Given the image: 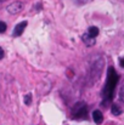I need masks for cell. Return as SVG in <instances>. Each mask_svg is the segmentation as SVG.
Here are the masks:
<instances>
[{
  "instance_id": "7",
  "label": "cell",
  "mask_w": 124,
  "mask_h": 125,
  "mask_svg": "<svg viewBox=\"0 0 124 125\" xmlns=\"http://www.w3.org/2000/svg\"><path fill=\"white\" fill-rule=\"evenodd\" d=\"M88 34L90 35V37H92V38H96L97 35H99V28L97 27H89V29H88Z\"/></svg>"
},
{
  "instance_id": "3",
  "label": "cell",
  "mask_w": 124,
  "mask_h": 125,
  "mask_svg": "<svg viewBox=\"0 0 124 125\" xmlns=\"http://www.w3.org/2000/svg\"><path fill=\"white\" fill-rule=\"evenodd\" d=\"M23 7H24V4H23L22 1H13V2H11V4L6 7V10H7L9 13L16 15V13H20V12L23 10Z\"/></svg>"
},
{
  "instance_id": "8",
  "label": "cell",
  "mask_w": 124,
  "mask_h": 125,
  "mask_svg": "<svg viewBox=\"0 0 124 125\" xmlns=\"http://www.w3.org/2000/svg\"><path fill=\"white\" fill-rule=\"evenodd\" d=\"M111 111H112V114H114V115H119V114H122V112H123L122 108H121L118 104H116V103L112 104V109H111Z\"/></svg>"
},
{
  "instance_id": "9",
  "label": "cell",
  "mask_w": 124,
  "mask_h": 125,
  "mask_svg": "<svg viewBox=\"0 0 124 125\" xmlns=\"http://www.w3.org/2000/svg\"><path fill=\"white\" fill-rule=\"evenodd\" d=\"M6 28H7L6 23L2 22V21H0V34H1V33H5V32H6Z\"/></svg>"
},
{
  "instance_id": "10",
  "label": "cell",
  "mask_w": 124,
  "mask_h": 125,
  "mask_svg": "<svg viewBox=\"0 0 124 125\" xmlns=\"http://www.w3.org/2000/svg\"><path fill=\"white\" fill-rule=\"evenodd\" d=\"M31 102H32V96H31V94H28V95L24 96V103L26 104H31Z\"/></svg>"
},
{
  "instance_id": "5",
  "label": "cell",
  "mask_w": 124,
  "mask_h": 125,
  "mask_svg": "<svg viewBox=\"0 0 124 125\" xmlns=\"http://www.w3.org/2000/svg\"><path fill=\"white\" fill-rule=\"evenodd\" d=\"M92 119L96 124H101L103 122V115L100 111H94L92 112Z\"/></svg>"
},
{
  "instance_id": "13",
  "label": "cell",
  "mask_w": 124,
  "mask_h": 125,
  "mask_svg": "<svg viewBox=\"0 0 124 125\" xmlns=\"http://www.w3.org/2000/svg\"><path fill=\"white\" fill-rule=\"evenodd\" d=\"M119 63H121V66L124 68V58H121V60H119Z\"/></svg>"
},
{
  "instance_id": "12",
  "label": "cell",
  "mask_w": 124,
  "mask_h": 125,
  "mask_svg": "<svg viewBox=\"0 0 124 125\" xmlns=\"http://www.w3.org/2000/svg\"><path fill=\"white\" fill-rule=\"evenodd\" d=\"M2 57H4V50H2V49L0 47V60H1Z\"/></svg>"
},
{
  "instance_id": "6",
  "label": "cell",
  "mask_w": 124,
  "mask_h": 125,
  "mask_svg": "<svg viewBox=\"0 0 124 125\" xmlns=\"http://www.w3.org/2000/svg\"><path fill=\"white\" fill-rule=\"evenodd\" d=\"M83 42H85L88 46H92V45H95V38H92V37H90L88 33H85V34H83L82 37Z\"/></svg>"
},
{
  "instance_id": "11",
  "label": "cell",
  "mask_w": 124,
  "mask_h": 125,
  "mask_svg": "<svg viewBox=\"0 0 124 125\" xmlns=\"http://www.w3.org/2000/svg\"><path fill=\"white\" fill-rule=\"evenodd\" d=\"M119 98L122 100V102H124V85L122 86V89L119 91Z\"/></svg>"
},
{
  "instance_id": "2",
  "label": "cell",
  "mask_w": 124,
  "mask_h": 125,
  "mask_svg": "<svg viewBox=\"0 0 124 125\" xmlns=\"http://www.w3.org/2000/svg\"><path fill=\"white\" fill-rule=\"evenodd\" d=\"M71 115L76 120H84L88 119L89 113H88V106L85 102H77L71 111Z\"/></svg>"
},
{
  "instance_id": "4",
  "label": "cell",
  "mask_w": 124,
  "mask_h": 125,
  "mask_svg": "<svg viewBox=\"0 0 124 125\" xmlns=\"http://www.w3.org/2000/svg\"><path fill=\"white\" fill-rule=\"evenodd\" d=\"M26 27H27V22H26V21H23V22L18 23V24L15 27V31H13V37H20V35H21V34L24 32Z\"/></svg>"
},
{
  "instance_id": "1",
  "label": "cell",
  "mask_w": 124,
  "mask_h": 125,
  "mask_svg": "<svg viewBox=\"0 0 124 125\" xmlns=\"http://www.w3.org/2000/svg\"><path fill=\"white\" fill-rule=\"evenodd\" d=\"M118 74L116 73V71L111 67L108 69V73H107V82L105 85V89L102 91V96H103V102H108L113 98V92H114V89H116V85L118 83Z\"/></svg>"
},
{
  "instance_id": "14",
  "label": "cell",
  "mask_w": 124,
  "mask_h": 125,
  "mask_svg": "<svg viewBox=\"0 0 124 125\" xmlns=\"http://www.w3.org/2000/svg\"><path fill=\"white\" fill-rule=\"evenodd\" d=\"M4 1H7V0H0V2H4Z\"/></svg>"
}]
</instances>
